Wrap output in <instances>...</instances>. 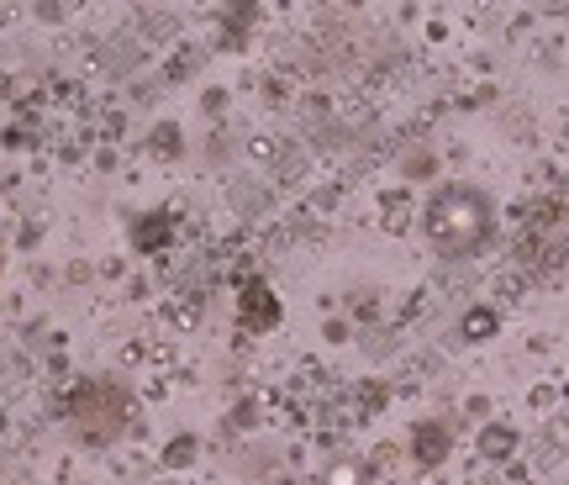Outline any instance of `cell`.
Returning <instances> with one entry per match:
<instances>
[{
	"mask_svg": "<svg viewBox=\"0 0 569 485\" xmlns=\"http://www.w3.org/2000/svg\"><path fill=\"white\" fill-rule=\"evenodd\" d=\"M238 311H243V323L253 327V333H269V327L280 323V296H274V290H269L264 280H243Z\"/></svg>",
	"mask_w": 569,
	"mask_h": 485,
	"instance_id": "cell-3",
	"label": "cell"
},
{
	"mask_svg": "<svg viewBox=\"0 0 569 485\" xmlns=\"http://www.w3.org/2000/svg\"><path fill=\"white\" fill-rule=\"evenodd\" d=\"M159 242H169V217H138V248H159Z\"/></svg>",
	"mask_w": 569,
	"mask_h": 485,
	"instance_id": "cell-6",
	"label": "cell"
},
{
	"mask_svg": "<svg viewBox=\"0 0 569 485\" xmlns=\"http://www.w3.org/2000/svg\"><path fill=\"white\" fill-rule=\"evenodd\" d=\"M490 333H496V311H490V306L465 311V338H469V344H480V338H490Z\"/></svg>",
	"mask_w": 569,
	"mask_h": 485,
	"instance_id": "cell-5",
	"label": "cell"
},
{
	"mask_svg": "<svg viewBox=\"0 0 569 485\" xmlns=\"http://www.w3.org/2000/svg\"><path fill=\"white\" fill-rule=\"evenodd\" d=\"M490 232H496V211H490V196L475 190V185H448L427 206V238L448 259L480 254L490 242Z\"/></svg>",
	"mask_w": 569,
	"mask_h": 485,
	"instance_id": "cell-1",
	"label": "cell"
},
{
	"mask_svg": "<svg viewBox=\"0 0 569 485\" xmlns=\"http://www.w3.org/2000/svg\"><path fill=\"white\" fill-rule=\"evenodd\" d=\"M122 423H127V396L117 390V385H106V380L80 385V396H74V427L84 433V444L117 438Z\"/></svg>",
	"mask_w": 569,
	"mask_h": 485,
	"instance_id": "cell-2",
	"label": "cell"
},
{
	"mask_svg": "<svg viewBox=\"0 0 569 485\" xmlns=\"http://www.w3.org/2000/svg\"><path fill=\"white\" fill-rule=\"evenodd\" d=\"M327 485H365V465H359V459L332 465V469H327Z\"/></svg>",
	"mask_w": 569,
	"mask_h": 485,
	"instance_id": "cell-7",
	"label": "cell"
},
{
	"mask_svg": "<svg viewBox=\"0 0 569 485\" xmlns=\"http://www.w3.org/2000/svg\"><path fill=\"white\" fill-rule=\"evenodd\" d=\"M174 142H180V132H174V127L153 132V148H159V154H174Z\"/></svg>",
	"mask_w": 569,
	"mask_h": 485,
	"instance_id": "cell-10",
	"label": "cell"
},
{
	"mask_svg": "<svg viewBox=\"0 0 569 485\" xmlns=\"http://www.w3.org/2000/svg\"><path fill=\"white\" fill-rule=\"evenodd\" d=\"M190 459H196V438H174V448H169V454H163V465H190Z\"/></svg>",
	"mask_w": 569,
	"mask_h": 485,
	"instance_id": "cell-8",
	"label": "cell"
},
{
	"mask_svg": "<svg viewBox=\"0 0 569 485\" xmlns=\"http://www.w3.org/2000/svg\"><path fill=\"white\" fill-rule=\"evenodd\" d=\"M438 438H443L438 427H422V448H417V459H422V465H432V459L443 454V444H438Z\"/></svg>",
	"mask_w": 569,
	"mask_h": 485,
	"instance_id": "cell-9",
	"label": "cell"
},
{
	"mask_svg": "<svg viewBox=\"0 0 569 485\" xmlns=\"http://www.w3.org/2000/svg\"><path fill=\"white\" fill-rule=\"evenodd\" d=\"M511 448H517V433H511L507 423H496L480 433V454H486V459H511Z\"/></svg>",
	"mask_w": 569,
	"mask_h": 485,
	"instance_id": "cell-4",
	"label": "cell"
}]
</instances>
